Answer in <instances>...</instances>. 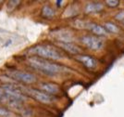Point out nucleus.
<instances>
[{"instance_id":"ddd939ff","label":"nucleus","mask_w":124,"mask_h":117,"mask_svg":"<svg viewBox=\"0 0 124 117\" xmlns=\"http://www.w3.org/2000/svg\"><path fill=\"white\" fill-rule=\"evenodd\" d=\"M41 15L45 19L51 20V19H53L56 16V9L50 5H45L42 8Z\"/></svg>"},{"instance_id":"4468645a","label":"nucleus","mask_w":124,"mask_h":117,"mask_svg":"<svg viewBox=\"0 0 124 117\" xmlns=\"http://www.w3.org/2000/svg\"><path fill=\"white\" fill-rule=\"evenodd\" d=\"M104 27H105V29L107 30V32L108 34L116 35V34H119V26L117 25L116 23H114V22H111V21H106L104 23Z\"/></svg>"},{"instance_id":"2eb2a0df","label":"nucleus","mask_w":124,"mask_h":117,"mask_svg":"<svg viewBox=\"0 0 124 117\" xmlns=\"http://www.w3.org/2000/svg\"><path fill=\"white\" fill-rule=\"evenodd\" d=\"M88 21L83 20H75L72 22V26L76 29H86V24Z\"/></svg>"},{"instance_id":"423d86ee","label":"nucleus","mask_w":124,"mask_h":117,"mask_svg":"<svg viewBox=\"0 0 124 117\" xmlns=\"http://www.w3.org/2000/svg\"><path fill=\"white\" fill-rule=\"evenodd\" d=\"M8 76L10 77L11 79L15 80L16 82H20V83H23V84H27V85H30V84H32L37 81V77L34 74L25 71L14 70V71L8 72Z\"/></svg>"},{"instance_id":"1a4fd4ad","label":"nucleus","mask_w":124,"mask_h":117,"mask_svg":"<svg viewBox=\"0 0 124 117\" xmlns=\"http://www.w3.org/2000/svg\"><path fill=\"white\" fill-rule=\"evenodd\" d=\"M86 30L90 31L92 33V35H94L99 37H103V36H108V32L105 29L104 25H101L99 23L96 22H91V21H88L87 24H86Z\"/></svg>"},{"instance_id":"7ed1b4c3","label":"nucleus","mask_w":124,"mask_h":117,"mask_svg":"<svg viewBox=\"0 0 124 117\" xmlns=\"http://www.w3.org/2000/svg\"><path fill=\"white\" fill-rule=\"evenodd\" d=\"M29 54L47 61H59L63 54L58 48L51 45H36L29 49Z\"/></svg>"},{"instance_id":"4be33fe9","label":"nucleus","mask_w":124,"mask_h":117,"mask_svg":"<svg viewBox=\"0 0 124 117\" xmlns=\"http://www.w3.org/2000/svg\"><path fill=\"white\" fill-rule=\"evenodd\" d=\"M121 23H122V24H123V25H124V20H123V21H122V22H121Z\"/></svg>"},{"instance_id":"aec40b11","label":"nucleus","mask_w":124,"mask_h":117,"mask_svg":"<svg viewBox=\"0 0 124 117\" xmlns=\"http://www.w3.org/2000/svg\"><path fill=\"white\" fill-rule=\"evenodd\" d=\"M62 4V1H57V7H60Z\"/></svg>"},{"instance_id":"20e7f679","label":"nucleus","mask_w":124,"mask_h":117,"mask_svg":"<svg viewBox=\"0 0 124 117\" xmlns=\"http://www.w3.org/2000/svg\"><path fill=\"white\" fill-rule=\"evenodd\" d=\"M21 88L22 92L26 94L27 96H30L33 99L41 102L43 104H50L53 102V97L51 95H48L47 93L44 92L41 89H35V88L26 87H22Z\"/></svg>"},{"instance_id":"a211bd4d","label":"nucleus","mask_w":124,"mask_h":117,"mask_svg":"<svg viewBox=\"0 0 124 117\" xmlns=\"http://www.w3.org/2000/svg\"><path fill=\"white\" fill-rule=\"evenodd\" d=\"M115 20H118V21H120L122 22L124 20V10H120L119 11L116 15H115Z\"/></svg>"},{"instance_id":"9b49d317","label":"nucleus","mask_w":124,"mask_h":117,"mask_svg":"<svg viewBox=\"0 0 124 117\" xmlns=\"http://www.w3.org/2000/svg\"><path fill=\"white\" fill-rule=\"evenodd\" d=\"M105 5L102 2H90L87 3L84 7V12L86 14H93L99 13L104 10Z\"/></svg>"},{"instance_id":"dca6fc26","label":"nucleus","mask_w":124,"mask_h":117,"mask_svg":"<svg viewBox=\"0 0 124 117\" xmlns=\"http://www.w3.org/2000/svg\"><path fill=\"white\" fill-rule=\"evenodd\" d=\"M0 117H16L13 112L8 111V109L3 107H0Z\"/></svg>"},{"instance_id":"412c9836","label":"nucleus","mask_w":124,"mask_h":117,"mask_svg":"<svg viewBox=\"0 0 124 117\" xmlns=\"http://www.w3.org/2000/svg\"><path fill=\"white\" fill-rule=\"evenodd\" d=\"M10 43H11V40H9L8 42H7V43L5 44V46H8V44H10Z\"/></svg>"},{"instance_id":"f257e3e1","label":"nucleus","mask_w":124,"mask_h":117,"mask_svg":"<svg viewBox=\"0 0 124 117\" xmlns=\"http://www.w3.org/2000/svg\"><path fill=\"white\" fill-rule=\"evenodd\" d=\"M27 99L21 87H17L11 84H6L0 87V103L8 105L14 109H20Z\"/></svg>"},{"instance_id":"9d476101","label":"nucleus","mask_w":124,"mask_h":117,"mask_svg":"<svg viewBox=\"0 0 124 117\" xmlns=\"http://www.w3.org/2000/svg\"><path fill=\"white\" fill-rule=\"evenodd\" d=\"M57 46L64 51H66L70 54H72L74 56L80 55L83 52L82 48L79 46H77L76 44L72 43V42H67V43H58L57 42Z\"/></svg>"},{"instance_id":"6e6552de","label":"nucleus","mask_w":124,"mask_h":117,"mask_svg":"<svg viewBox=\"0 0 124 117\" xmlns=\"http://www.w3.org/2000/svg\"><path fill=\"white\" fill-rule=\"evenodd\" d=\"M52 36L55 37V39L58 41V43H67V42H72L74 39L73 34L69 30L60 29V30L54 31L52 33Z\"/></svg>"},{"instance_id":"f03ea898","label":"nucleus","mask_w":124,"mask_h":117,"mask_svg":"<svg viewBox=\"0 0 124 117\" xmlns=\"http://www.w3.org/2000/svg\"><path fill=\"white\" fill-rule=\"evenodd\" d=\"M27 64L34 71L51 77L59 75L65 70V68L60 64L34 56H31L27 60Z\"/></svg>"},{"instance_id":"0eeeda50","label":"nucleus","mask_w":124,"mask_h":117,"mask_svg":"<svg viewBox=\"0 0 124 117\" xmlns=\"http://www.w3.org/2000/svg\"><path fill=\"white\" fill-rule=\"evenodd\" d=\"M75 60L79 61L80 63H82L83 66L89 70L95 69L98 64L97 60L95 58L90 56V55H85V54H80V55L75 56Z\"/></svg>"},{"instance_id":"f8f14e48","label":"nucleus","mask_w":124,"mask_h":117,"mask_svg":"<svg viewBox=\"0 0 124 117\" xmlns=\"http://www.w3.org/2000/svg\"><path fill=\"white\" fill-rule=\"evenodd\" d=\"M40 88H41V90L47 93L48 95H51V96L57 95L60 92L59 87L57 84H54V83H46V82L41 83L40 84Z\"/></svg>"},{"instance_id":"39448f33","label":"nucleus","mask_w":124,"mask_h":117,"mask_svg":"<svg viewBox=\"0 0 124 117\" xmlns=\"http://www.w3.org/2000/svg\"><path fill=\"white\" fill-rule=\"evenodd\" d=\"M80 42L88 49L93 51H99L104 47L103 39L94 35H84L81 36Z\"/></svg>"},{"instance_id":"f3484780","label":"nucleus","mask_w":124,"mask_h":117,"mask_svg":"<svg viewBox=\"0 0 124 117\" xmlns=\"http://www.w3.org/2000/svg\"><path fill=\"white\" fill-rule=\"evenodd\" d=\"M105 5L108 8H117L119 5V1L118 0H107L105 1Z\"/></svg>"},{"instance_id":"6ab92c4d","label":"nucleus","mask_w":124,"mask_h":117,"mask_svg":"<svg viewBox=\"0 0 124 117\" xmlns=\"http://www.w3.org/2000/svg\"><path fill=\"white\" fill-rule=\"evenodd\" d=\"M19 4H20V1H13V0H11L9 2H8V9H15Z\"/></svg>"}]
</instances>
